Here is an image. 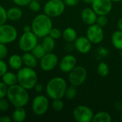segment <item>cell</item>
I'll use <instances>...</instances> for the list:
<instances>
[{"label": "cell", "mask_w": 122, "mask_h": 122, "mask_svg": "<svg viewBox=\"0 0 122 122\" xmlns=\"http://www.w3.org/2000/svg\"><path fill=\"white\" fill-rule=\"evenodd\" d=\"M1 80L8 86H11L17 84L16 74L8 71L1 76Z\"/></svg>", "instance_id": "cb8c5ba5"}, {"label": "cell", "mask_w": 122, "mask_h": 122, "mask_svg": "<svg viewBox=\"0 0 122 122\" xmlns=\"http://www.w3.org/2000/svg\"><path fill=\"white\" fill-rule=\"evenodd\" d=\"M42 39H42L41 45L44 47V49H45V51H46V53L52 52L56 46L55 39H53L52 37H51L49 35H47Z\"/></svg>", "instance_id": "603a6c76"}, {"label": "cell", "mask_w": 122, "mask_h": 122, "mask_svg": "<svg viewBox=\"0 0 122 122\" xmlns=\"http://www.w3.org/2000/svg\"><path fill=\"white\" fill-rule=\"evenodd\" d=\"M115 107H116V109H117L120 110V111H122V103H121V102H117V103H116Z\"/></svg>", "instance_id": "bcb514c9"}, {"label": "cell", "mask_w": 122, "mask_h": 122, "mask_svg": "<svg viewBox=\"0 0 122 122\" xmlns=\"http://www.w3.org/2000/svg\"><path fill=\"white\" fill-rule=\"evenodd\" d=\"M35 1H39V0H35Z\"/></svg>", "instance_id": "816d5d0a"}, {"label": "cell", "mask_w": 122, "mask_h": 122, "mask_svg": "<svg viewBox=\"0 0 122 122\" xmlns=\"http://www.w3.org/2000/svg\"><path fill=\"white\" fill-rule=\"evenodd\" d=\"M6 21H7L6 10L2 5L0 4V26L6 24Z\"/></svg>", "instance_id": "1f68e13d"}, {"label": "cell", "mask_w": 122, "mask_h": 122, "mask_svg": "<svg viewBox=\"0 0 122 122\" xmlns=\"http://www.w3.org/2000/svg\"><path fill=\"white\" fill-rule=\"evenodd\" d=\"M6 98L14 107H24L29 101L28 90L19 84L8 86Z\"/></svg>", "instance_id": "6da1fadb"}, {"label": "cell", "mask_w": 122, "mask_h": 122, "mask_svg": "<svg viewBox=\"0 0 122 122\" xmlns=\"http://www.w3.org/2000/svg\"><path fill=\"white\" fill-rule=\"evenodd\" d=\"M8 71V65L4 59H0V76H2Z\"/></svg>", "instance_id": "8d00e7d4"}, {"label": "cell", "mask_w": 122, "mask_h": 122, "mask_svg": "<svg viewBox=\"0 0 122 122\" xmlns=\"http://www.w3.org/2000/svg\"><path fill=\"white\" fill-rule=\"evenodd\" d=\"M17 84L27 90L34 88L38 82V76L33 68L24 66L17 71Z\"/></svg>", "instance_id": "277c9868"}, {"label": "cell", "mask_w": 122, "mask_h": 122, "mask_svg": "<svg viewBox=\"0 0 122 122\" xmlns=\"http://www.w3.org/2000/svg\"><path fill=\"white\" fill-rule=\"evenodd\" d=\"M49 35L51 37H52L53 39H54L55 40H56V39H59L61 37H62V32L61 31V30L59 29L52 27Z\"/></svg>", "instance_id": "4dcf8cb0"}, {"label": "cell", "mask_w": 122, "mask_h": 122, "mask_svg": "<svg viewBox=\"0 0 122 122\" xmlns=\"http://www.w3.org/2000/svg\"><path fill=\"white\" fill-rule=\"evenodd\" d=\"M59 62V58L56 54L53 52H47L40 59L39 65L43 71H51L56 67Z\"/></svg>", "instance_id": "7c38bea8"}, {"label": "cell", "mask_w": 122, "mask_h": 122, "mask_svg": "<svg viewBox=\"0 0 122 122\" xmlns=\"http://www.w3.org/2000/svg\"></svg>", "instance_id": "f5cc1de1"}, {"label": "cell", "mask_w": 122, "mask_h": 122, "mask_svg": "<svg viewBox=\"0 0 122 122\" xmlns=\"http://www.w3.org/2000/svg\"><path fill=\"white\" fill-rule=\"evenodd\" d=\"M75 49L80 54L89 53L92 47V43L86 36H78L74 42Z\"/></svg>", "instance_id": "9a60e30c"}, {"label": "cell", "mask_w": 122, "mask_h": 122, "mask_svg": "<svg viewBox=\"0 0 122 122\" xmlns=\"http://www.w3.org/2000/svg\"><path fill=\"white\" fill-rule=\"evenodd\" d=\"M113 1L112 0H94L92 8L97 15H108L112 10Z\"/></svg>", "instance_id": "4fadbf2b"}, {"label": "cell", "mask_w": 122, "mask_h": 122, "mask_svg": "<svg viewBox=\"0 0 122 122\" xmlns=\"http://www.w3.org/2000/svg\"><path fill=\"white\" fill-rule=\"evenodd\" d=\"M31 31L38 38H44L49 35L53 27L51 18L46 14H40L36 16L31 24Z\"/></svg>", "instance_id": "7a4b0ae2"}, {"label": "cell", "mask_w": 122, "mask_h": 122, "mask_svg": "<svg viewBox=\"0 0 122 122\" xmlns=\"http://www.w3.org/2000/svg\"><path fill=\"white\" fill-rule=\"evenodd\" d=\"M12 119L9 116H1L0 117V122H11Z\"/></svg>", "instance_id": "7bdbcfd3"}, {"label": "cell", "mask_w": 122, "mask_h": 122, "mask_svg": "<svg viewBox=\"0 0 122 122\" xmlns=\"http://www.w3.org/2000/svg\"><path fill=\"white\" fill-rule=\"evenodd\" d=\"M86 36L92 44H99L104 40V31L102 27L95 23L88 26L86 31Z\"/></svg>", "instance_id": "8fae6325"}, {"label": "cell", "mask_w": 122, "mask_h": 122, "mask_svg": "<svg viewBox=\"0 0 122 122\" xmlns=\"http://www.w3.org/2000/svg\"><path fill=\"white\" fill-rule=\"evenodd\" d=\"M77 65L76 58L70 54L64 56L60 61L59 62V69L61 72L65 74H69L76 66Z\"/></svg>", "instance_id": "5bb4252c"}, {"label": "cell", "mask_w": 122, "mask_h": 122, "mask_svg": "<svg viewBox=\"0 0 122 122\" xmlns=\"http://www.w3.org/2000/svg\"><path fill=\"white\" fill-rule=\"evenodd\" d=\"M72 114L74 120L78 122H92L94 115L90 107L82 104L76 106L74 109Z\"/></svg>", "instance_id": "ba28073f"}, {"label": "cell", "mask_w": 122, "mask_h": 122, "mask_svg": "<svg viewBox=\"0 0 122 122\" xmlns=\"http://www.w3.org/2000/svg\"><path fill=\"white\" fill-rule=\"evenodd\" d=\"M77 37V32L72 27H67L62 31V38L66 42L74 43Z\"/></svg>", "instance_id": "d6986e66"}, {"label": "cell", "mask_w": 122, "mask_h": 122, "mask_svg": "<svg viewBox=\"0 0 122 122\" xmlns=\"http://www.w3.org/2000/svg\"><path fill=\"white\" fill-rule=\"evenodd\" d=\"M24 32H29V31H31V26H29V25H26L24 26Z\"/></svg>", "instance_id": "f6af8a7d"}, {"label": "cell", "mask_w": 122, "mask_h": 122, "mask_svg": "<svg viewBox=\"0 0 122 122\" xmlns=\"http://www.w3.org/2000/svg\"><path fill=\"white\" fill-rule=\"evenodd\" d=\"M112 121V116L107 112H99L94 114L93 117V122H110Z\"/></svg>", "instance_id": "d4e9b609"}, {"label": "cell", "mask_w": 122, "mask_h": 122, "mask_svg": "<svg viewBox=\"0 0 122 122\" xmlns=\"http://www.w3.org/2000/svg\"><path fill=\"white\" fill-rule=\"evenodd\" d=\"M67 86V82L64 78L61 76H55L48 81L45 90L47 96L54 100L64 97Z\"/></svg>", "instance_id": "3957f363"}, {"label": "cell", "mask_w": 122, "mask_h": 122, "mask_svg": "<svg viewBox=\"0 0 122 122\" xmlns=\"http://www.w3.org/2000/svg\"><path fill=\"white\" fill-rule=\"evenodd\" d=\"M49 107V101L44 95L36 96L31 103V109L33 113L36 116L44 115Z\"/></svg>", "instance_id": "9c48e42d"}, {"label": "cell", "mask_w": 122, "mask_h": 122, "mask_svg": "<svg viewBox=\"0 0 122 122\" xmlns=\"http://www.w3.org/2000/svg\"><path fill=\"white\" fill-rule=\"evenodd\" d=\"M120 120L122 122V113H121V114H120Z\"/></svg>", "instance_id": "681fc988"}, {"label": "cell", "mask_w": 122, "mask_h": 122, "mask_svg": "<svg viewBox=\"0 0 122 122\" xmlns=\"http://www.w3.org/2000/svg\"><path fill=\"white\" fill-rule=\"evenodd\" d=\"M26 118V112L24 107H15L12 115L11 119L15 122H24Z\"/></svg>", "instance_id": "7402d4cb"}, {"label": "cell", "mask_w": 122, "mask_h": 122, "mask_svg": "<svg viewBox=\"0 0 122 122\" xmlns=\"http://www.w3.org/2000/svg\"><path fill=\"white\" fill-rule=\"evenodd\" d=\"M117 27H118V29L122 31V18L119 19L117 21Z\"/></svg>", "instance_id": "ee69618b"}, {"label": "cell", "mask_w": 122, "mask_h": 122, "mask_svg": "<svg viewBox=\"0 0 122 122\" xmlns=\"http://www.w3.org/2000/svg\"><path fill=\"white\" fill-rule=\"evenodd\" d=\"M23 15L22 10L19 6H12L6 10L7 19L12 21H16L19 20Z\"/></svg>", "instance_id": "ac0fdd59"}, {"label": "cell", "mask_w": 122, "mask_h": 122, "mask_svg": "<svg viewBox=\"0 0 122 122\" xmlns=\"http://www.w3.org/2000/svg\"><path fill=\"white\" fill-rule=\"evenodd\" d=\"M87 71L82 66L76 65L69 73L68 76V80L71 85L75 86H79L82 85L86 80Z\"/></svg>", "instance_id": "52a82bcc"}, {"label": "cell", "mask_w": 122, "mask_h": 122, "mask_svg": "<svg viewBox=\"0 0 122 122\" xmlns=\"http://www.w3.org/2000/svg\"><path fill=\"white\" fill-rule=\"evenodd\" d=\"M74 49H75L74 43L66 42V45L64 46V50H65L66 52H71Z\"/></svg>", "instance_id": "ab89813d"}, {"label": "cell", "mask_w": 122, "mask_h": 122, "mask_svg": "<svg viewBox=\"0 0 122 122\" xmlns=\"http://www.w3.org/2000/svg\"><path fill=\"white\" fill-rule=\"evenodd\" d=\"M97 72L100 76L106 77L109 74V65L104 61L99 62V64L97 65Z\"/></svg>", "instance_id": "484cf974"}, {"label": "cell", "mask_w": 122, "mask_h": 122, "mask_svg": "<svg viewBox=\"0 0 122 122\" xmlns=\"http://www.w3.org/2000/svg\"><path fill=\"white\" fill-rule=\"evenodd\" d=\"M51 107L56 112H61L64 107V104L61 99H54L51 103Z\"/></svg>", "instance_id": "f1b7e54d"}, {"label": "cell", "mask_w": 122, "mask_h": 122, "mask_svg": "<svg viewBox=\"0 0 122 122\" xmlns=\"http://www.w3.org/2000/svg\"><path fill=\"white\" fill-rule=\"evenodd\" d=\"M29 7L32 11L34 12H37L41 9V5L39 1H35V0H31L30 1V3L29 4Z\"/></svg>", "instance_id": "d6a6232c"}, {"label": "cell", "mask_w": 122, "mask_h": 122, "mask_svg": "<svg viewBox=\"0 0 122 122\" xmlns=\"http://www.w3.org/2000/svg\"><path fill=\"white\" fill-rule=\"evenodd\" d=\"M33 55L37 59H41L46 53V51H45V49H44V47L42 46L41 44H37L34 48L31 50V51Z\"/></svg>", "instance_id": "4316f807"}, {"label": "cell", "mask_w": 122, "mask_h": 122, "mask_svg": "<svg viewBox=\"0 0 122 122\" xmlns=\"http://www.w3.org/2000/svg\"><path fill=\"white\" fill-rule=\"evenodd\" d=\"M65 5L68 6H75L80 2L81 0H63Z\"/></svg>", "instance_id": "f35d334b"}, {"label": "cell", "mask_w": 122, "mask_h": 122, "mask_svg": "<svg viewBox=\"0 0 122 122\" xmlns=\"http://www.w3.org/2000/svg\"><path fill=\"white\" fill-rule=\"evenodd\" d=\"M34 90L36 92H38V93H41V92H42V91H43V89H44V86L41 84H39V83H37L36 85H35V86H34Z\"/></svg>", "instance_id": "b9f144b4"}, {"label": "cell", "mask_w": 122, "mask_h": 122, "mask_svg": "<svg viewBox=\"0 0 122 122\" xmlns=\"http://www.w3.org/2000/svg\"><path fill=\"white\" fill-rule=\"evenodd\" d=\"M83 2H84L85 4H92V1L94 0H81Z\"/></svg>", "instance_id": "7dc6e473"}, {"label": "cell", "mask_w": 122, "mask_h": 122, "mask_svg": "<svg viewBox=\"0 0 122 122\" xmlns=\"http://www.w3.org/2000/svg\"><path fill=\"white\" fill-rule=\"evenodd\" d=\"M8 90V86H6L3 81H0V99L5 98L6 97Z\"/></svg>", "instance_id": "e575fe53"}, {"label": "cell", "mask_w": 122, "mask_h": 122, "mask_svg": "<svg viewBox=\"0 0 122 122\" xmlns=\"http://www.w3.org/2000/svg\"><path fill=\"white\" fill-rule=\"evenodd\" d=\"M66 5L63 0H48L44 5V13L51 18L61 16L65 11Z\"/></svg>", "instance_id": "5b68a950"}, {"label": "cell", "mask_w": 122, "mask_h": 122, "mask_svg": "<svg viewBox=\"0 0 122 122\" xmlns=\"http://www.w3.org/2000/svg\"><path fill=\"white\" fill-rule=\"evenodd\" d=\"M22 61L25 66L34 69L38 65V59L33 55L31 52H24L23 54Z\"/></svg>", "instance_id": "e0dca14e"}, {"label": "cell", "mask_w": 122, "mask_h": 122, "mask_svg": "<svg viewBox=\"0 0 122 122\" xmlns=\"http://www.w3.org/2000/svg\"><path fill=\"white\" fill-rule=\"evenodd\" d=\"M38 44V37L32 31L24 32L19 39V47L24 52H31Z\"/></svg>", "instance_id": "8992f818"}, {"label": "cell", "mask_w": 122, "mask_h": 122, "mask_svg": "<svg viewBox=\"0 0 122 122\" xmlns=\"http://www.w3.org/2000/svg\"><path fill=\"white\" fill-rule=\"evenodd\" d=\"M8 54V49L6 44L0 43V59H5Z\"/></svg>", "instance_id": "d590c367"}, {"label": "cell", "mask_w": 122, "mask_h": 122, "mask_svg": "<svg viewBox=\"0 0 122 122\" xmlns=\"http://www.w3.org/2000/svg\"><path fill=\"white\" fill-rule=\"evenodd\" d=\"M111 41L113 46L117 49L121 51L122 50V31L120 30H116L113 32Z\"/></svg>", "instance_id": "44dd1931"}, {"label": "cell", "mask_w": 122, "mask_h": 122, "mask_svg": "<svg viewBox=\"0 0 122 122\" xmlns=\"http://www.w3.org/2000/svg\"><path fill=\"white\" fill-rule=\"evenodd\" d=\"M113 2H121L122 1V0H112Z\"/></svg>", "instance_id": "c3c4849f"}, {"label": "cell", "mask_w": 122, "mask_h": 122, "mask_svg": "<svg viewBox=\"0 0 122 122\" xmlns=\"http://www.w3.org/2000/svg\"><path fill=\"white\" fill-rule=\"evenodd\" d=\"M18 36L16 29L10 24L0 26V43L7 44L14 41Z\"/></svg>", "instance_id": "30bf717a"}, {"label": "cell", "mask_w": 122, "mask_h": 122, "mask_svg": "<svg viewBox=\"0 0 122 122\" xmlns=\"http://www.w3.org/2000/svg\"><path fill=\"white\" fill-rule=\"evenodd\" d=\"M77 94V89L76 86H74V85H70L69 86H67L66 92H65V94H64V97L69 100H73Z\"/></svg>", "instance_id": "83f0119b"}, {"label": "cell", "mask_w": 122, "mask_h": 122, "mask_svg": "<svg viewBox=\"0 0 122 122\" xmlns=\"http://www.w3.org/2000/svg\"><path fill=\"white\" fill-rule=\"evenodd\" d=\"M120 51H121V52H120V56H121V57L122 58V50H121Z\"/></svg>", "instance_id": "f907efd6"}, {"label": "cell", "mask_w": 122, "mask_h": 122, "mask_svg": "<svg viewBox=\"0 0 122 122\" xmlns=\"http://www.w3.org/2000/svg\"><path fill=\"white\" fill-rule=\"evenodd\" d=\"M8 64L12 69L18 71L23 65L22 57L18 54H12L8 60Z\"/></svg>", "instance_id": "ffe728a7"}, {"label": "cell", "mask_w": 122, "mask_h": 122, "mask_svg": "<svg viewBox=\"0 0 122 122\" xmlns=\"http://www.w3.org/2000/svg\"><path fill=\"white\" fill-rule=\"evenodd\" d=\"M14 4L18 6H25L29 5L31 0H12Z\"/></svg>", "instance_id": "74e56055"}, {"label": "cell", "mask_w": 122, "mask_h": 122, "mask_svg": "<svg viewBox=\"0 0 122 122\" xmlns=\"http://www.w3.org/2000/svg\"><path fill=\"white\" fill-rule=\"evenodd\" d=\"M108 23H109V19L107 15H98L97 21H96L97 24L104 28L107 26Z\"/></svg>", "instance_id": "f546056e"}, {"label": "cell", "mask_w": 122, "mask_h": 122, "mask_svg": "<svg viewBox=\"0 0 122 122\" xmlns=\"http://www.w3.org/2000/svg\"><path fill=\"white\" fill-rule=\"evenodd\" d=\"M97 16L98 15L92 8H84L81 12V18L83 22L88 26L95 24Z\"/></svg>", "instance_id": "2e32d148"}, {"label": "cell", "mask_w": 122, "mask_h": 122, "mask_svg": "<svg viewBox=\"0 0 122 122\" xmlns=\"http://www.w3.org/2000/svg\"><path fill=\"white\" fill-rule=\"evenodd\" d=\"M98 54L102 56H106L108 54V50L105 47H100L98 50Z\"/></svg>", "instance_id": "60d3db41"}, {"label": "cell", "mask_w": 122, "mask_h": 122, "mask_svg": "<svg viewBox=\"0 0 122 122\" xmlns=\"http://www.w3.org/2000/svg\"><path fill=\"white\" fill-rule=\"evenodd\" d=\"M10 102L5 98L0 99V112H6L9 107Z\"/></svg>", "instance_id": "836d02e7"}]
</instances>
